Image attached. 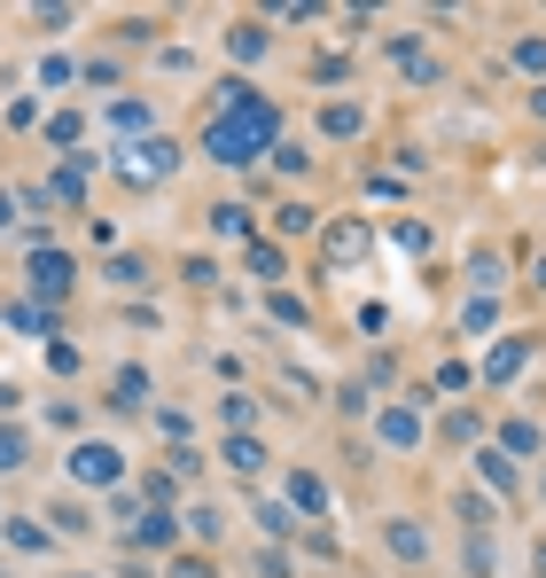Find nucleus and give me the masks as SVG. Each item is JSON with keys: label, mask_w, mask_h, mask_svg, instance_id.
Returning a JSON list of instances; mask_svg holds the SVG:
<instances>
[{"label": "nucleus", "mask_w": 546, "mask_h": 578, "mask_svg": "<svg viewBox=\"0 0 546 578\" xmlns=\"http://www.w3.org/2000/svg\"><path fill=\"white\" fill-rule=\"evenodd\" d=\"M375 446L383 454H422L429 446V383H414L391 406H375Z\"/></svg>", "instance_id": "f257e3e1"}, {"label": "nucleus", "mask_w": 546, "mask_h": 578, "mask_svg": "<svg viewBox=\"0 0 546 578\" xmlns=\"http://www.w3.org/2000/svg\"><path fill=\"white\" fill-rule=\"evenodd\" d=\"M531 360H538V328H507V337H492V352L477 360V383L484 391H507Z\"/></svg>", "instance_id": "f03ea898"}, {"label": "nucleus", "mask_w": 546, "mask_h": 578, "mask_svg": "<svg viewBox=\"0 0 546 578\" xmlns=\"http://www.w3.org/2000/svg\"><path fill=\"white\" fill-rule=\"evenodd\" d=\"M179 164H188V149H179L172 133H149L141 149H125V156H118V173L149 188V181H172V173H179Z\"/></svg>", "instance_id": "7ed1b4c3"}, {"label": "nucleus", "mask_w": 546, "mask_h": 578, "mask_svg": "<svg viewBox=\"0 0 546 578\" xmlns=\"http://www.w3.org/2000/svg\"><path fill=\"white\" fill-rule=\"evenodd\" d=\"M63 469H70V484H86V492H110V484L125 477V454H118V446H102V438H78Z\"/></svg>", "instance_id": "20e7f679"}, {"label": "nucleus", "mask_w": 546, "mask_h": 578, "mask_svg": "<svg viewBox=\"0 0 546 578\" xmlns=\"http://www.w3.org/2000/svg\"><path fill=\"white\" fill-rule=\"evenodd\" d=\"M265 227H273V242H282V251H290V242H313V235H320V204H305V196H282Z\"/></svg>", "instance_id": "39448f33"}, {"label": "nucleus", "mask_w": 546, "mask_h": 578, "mask_svg": "<svg viewBox=\"0 0 546 578\" xmlns=\"http://www.w3.org/2000/svg\"><path fill=\"white\" fill-rule=\"evenodd\" d=\"M204 227H211V242H234V251H250V242H258V211H250V204H227V196L204 211Z\"/></svg>", "instance_id": "423d86ee"}, {"label": "nucleus", "mask_w": 546, "mask_h": 578, "mask_svg": "<svg viewBox=\"0 0 546 578\" xmlns=\"http://www.w3.org/2000/svg\"><path fill=\"white\" fill-rule=\"evenodd\" d=\"M500 454H507L515 469L538 461V454H546V423H538V415H507V423H500Z\"/></svg>", "instance_id": "0eeeda50"}, {"label": "nucleus", "mask_w": 546, "mask_h": 578, "mask_svg": "<svg viewBox=\"0 0 546 578\" xmlns=\"http://www.w3.org/2000/svg\"><path fill=\"white\" fill-rule=\"evenodd\" d=\"M477 477H484V492H492V501H515V492H523V469H515L500 446H477Z\"/></svg>", "instance_id": "6e6552de"}, {"label": "nucleus", "mask_w": 546, "mask_h": 578, "mask_svg": "<svg viewBox=\"0 0 546 578\" xmlns=\"http://www.w3.org/2000/svg\"><path fill=\"white\" fill-rule=\"evenodd\" d=\"M391 63H398V78H414V87H437V78H445L437 55L422 47V32H414V40H391Z\"/></svg>", "instance_id": "1a4fd4ad"}, {"label": "nucleus", "mask_w": 546, "mask_h": 578, "mask_svg": "<svg viewBox=\"0 0 546 578\" xmlns=\"http://www.w3.org/2000/svg\"><path fill=\"white\" fill-rule=\"evenodd\" d=\"M265 47H273V24H265V17H234V24H227V55H234V63H258Z\"/></svg>", "instance_id": "9d476101"}, {"label": "nucleus", "mask_w": 546, "mask_h": 578, "mask_svg": "<svg viewBox=\"0 0 546 578\" xmlns=\"http://www.w3.org/2000/svg\"><path fill=\"white\" fill-rule=\"evenodd\" d=\"M265 156H273V173H282V181H313V164H320V156H313V141H297V133H282Z\"/></svg>", "instance_id": "9b49d317"}, {"label": "nucleus", "mask_w": 546, "mask_h": 578, "mask_svg": "<svg viewBox=\"0 0 546 578\" xmlns=\"http://www.w3.org/2000/svg\"><path fill=\"white\" fill-rule=\"evenodd\" d=\"M469 290H477V297H500V290H507V251H492V242H484V251H469Z\"/></svg>", "instance_id": "f8f14e48"}, {"label": "nucleus", "mask_w": 546, "mask_h": 578, "mask_svg": "<svg viewBox=\"0 0 546 578\" xmlns=\"http://www.w3.org/2000/svg\"><path fill=\"white\" fill-rule=\"evenodd\" d=\"M32 290L55 305V297H70V259L63 251H32Z\"/></svg>", "instance_id": "ddd939ff"}, {"label": "nucleus", "mask_w": 546, "mask_h": 578, "mask_svg": "<svg viewBox=\"0 0 546 578\" xmlns=\"http://www.w3.org/2000/svg\"><path fill=\"white\" fill-rule=\"evenodd\" d=\"M368 133V102H328L320 110V141H359Z\"/></svg>", "instance_id": "4468645a"}, {"label": "nucleus", "mask_w": 546, "mask_h": 578, "mask_svg": "<svg viewBox=\"0 0 546 578\" xmlns=\"http://www.w3.org/2000/svg\"><path fill=\"white\" fill-rule=\"evenodd\" d=\"M452 328H461V337H492V328H500V297H461V313H452Z\"/></svg>", "instance_id": "2eb2a0df"}, {"label": "nucleus", "mask_w": 546, "mask_h": 578, "mask_svg": "<svg viewBox=\"0 0 546 578\" xmlns=\"http://www.w3.org/2000/svg\"><path fill=\"white\" fill-rule=\"evenodd\" d=\"M290 516H320L328 509V484L313 477V469H290V501H282Z\"/></svg>", "instance_id": "dca6fc26"}, {"label": "nucleus", "mask_w": 546, "mask_h": 578, "mask_svg": "<svg viewBox=\"0 0 546 578\" xmlns=\"http://www.w3.org/2000/svg\"><path fill=\"white\" fill-rule=\"evenodd\" d=\"M219 461H227L234 477H258V469H265V438H258V430H242V438H227V446H219Z\"/></svg>", "instance_id": "f3484780"}, {"label": "nucleus", "mask_w": 546, "mask_h": 578, "mask_svg": "<svg viewBox=\"0 0 546 578\" xmlns=\"http://www.w3.org/2000/svg\"><path fill=\"white\" fill-rule=\"evenodd\" d=\"M242 266H250L258 282H282V274H290V251H282V242H265V235H258L250 251H242Z\"/></svg>", "instance_id": "a211bd4d"}, {"label": "nucleus", "mask_w": 546, "mask_h": 578, "mask_svg": "<svg viewBox=\"0 0 546 578\" xmlns=\"http://www.w3.org/2000/svg\"><path fill=\"white\" fill-rule=\"evenodd\" d=\"M507 63L531 78V87H546V32H523V40L507 47Z\"/></svg>", "instance_id": "6ab92c4d"}, {"label": "nucleus", "mask_w": 546, "mask_h": 578, "mask_svg": "<svg viewBox=\"0 0 546 578\" xmlns=\"http://www.w3.org/2000/svg\"><path fill=\"white\" fill-rule=\"evenodd\" d=\"M125 539H133V547H172V539H179V516H172V509H149Z\"/></svg>", "instance_id": "aec40b11"}, {"label": "nucleus", "mask_w": 546, "mask_h": 578, "mask_svg": "<svg viewBox=\"0 0 546 578\" xmlns=\"http://www.w3.org/2000/svg\"><path fill=\"white\" fill-rule=\"evenodd\" d=\"M383 532H391V555H406V563H422V555H429V532H422L414 516H391Z\"/></svg>", "instance_id": "412c9836"}, {"label": "nucleus", "mask_w": 546, "mask_h": 578, "mask_svg": "<svg viewBox=\"0 0 546 578\" xmlns=\"http://www.w3.org/2000/svg\"><path fill=\"white\" fill-rule=\"evenodd\" d=\"M219 430H234V438L258 430V399H250V391H227V399H219Z\"/></svg>", "instance_id": "4be33fe9"}, {"label": "nucleus", "mask_w": 546, "mask_h": 578, "mask_svg": "<svg viewBox=\"0 0 546 578\" xmlns=\"http://www.w3.org/2000/svg\"><path fill=\"white\" fill-rule=\"evenodd\" d=\"M32 461V430H17V423H0V477H17Z\"/></svg>", "instance_id": "5701e85b"}, {"label": "nucleus", "mask_w": 546, "mask_h": 578, "mask_svg": "<svg viewBox=\"0 0 546 578\" xmlns=\"http://www.w3.org/2000/svg\"><path fill=\"white\" fill-rule=\"evenodd\" d=\"M265 313L282 320V328H305V320H313V305H305L297 290H265Z\"/></svg>", "instance_id": "b1692460"}, {"label": "nucleus", "mask_w": 546, "mask_h": 578, "mask_svg": "<svg viewBox=\"0 0 546 578\" xmlns=\"http://www.w3.org/2000/svg\"><path fill=\"white\" fill-rule=\"evenodd\" d=\"M149 126H156V110H149V102H133V95H125V102H110V133H149Z\"/></svg>", "instance_id": "393cba45"}, {"label": "nucleus", "mask_w": 546, "mask_h": 578, "mask_svg": "<svg viewBox=\"0 0 546 578\" xmlns=\"http://www.w3.org/2000/svg\"><path fill=\"white\" fill-rule=\"evenodd\" d=\"M9 547H24V555H47V547H55V532H40V516H9Z\"/></svg>", "instance_id": "a878e982"}, {"label": "nucleus", "mask_w": 546, "mask_h": 578, "mask_svg": "<svg viewBox=\"0 0 546 578\" xmlns=\"http://www.w3.org/2000/svg\"><path fill=\"white\" fill-rule=\"evenodd\" d=\"M445 438H452V446H484V415H469V406H452V415H445Z\"/></svg>", "instance_id": "bb28decb"}, {"label": "nucleus", "mask_w": 546, "mask_h": 578, "mask_svg": "<svg viewBox=\"0 0 546 578\" xmlns=\"http://www.w3.org/2000/svg\"><path fill=\"white\" fill-rule=\"evenodd\" d=\"M102 282H110V290H149V259H110Z\"/></svg>", "instance_id": "cd10ccee"}, {"label": "nucleus", "mask_w": 546, "mask_h": 578, "mask_svg": "<svg viewBox=\"0 0 546 578\" xmlns=\"http://www.w3.org/2000/svg\"><path fill=\"white\" fill-rule=\"evenodd\" d=\"M258 524H265V539H297V516L282 501H258Z\"/></svg>", "instance_id": "c85d7f7f"}, {"label": "nucleus", "mask_w": 546, "mask_h": 578, "mask_svg": "<svg viewBox=\"0 0 546 578\" xmlns=\"http://www.w3.org/2000/svg\"><path fill=\"white\" fill-rule=\"evenodd\" d=\"M368 251V227H328V259H359Z\"/></svg>", "instance_id": "c756f323"}, {"label": "nucleus", "mask_w": 546, "mask_h": 578, "mask_svg": "<svg viewBox=\"0 0 546 578\" xmlns=\"http://www.w3.org/2000/svg\"><path fill=\"white\" fill-rule=\"evenodd\" d=\"M188 532H196L204 547H219V539H227V516H219V509H196V516H188Z\"/></svg>", "instance_id": "7c9ffc66"}, {"label": "nucleus", "mask_w": 546, "mask_h": 578, "mask_svg": "<svg viewBox=\"0 0 546 578\" xmlns=\"http://www.w3.org/2000/svg\"><path fill=\"white\" fill-rule=\"evenodd\" d=\"M391 242H398V251H414V259H422V251H429V227H422V219H398V227H391Z\"/></svg>", "instance_id": "2f4dec72"}, {"label": "nucleus", "mask_w": 546, "mask_h": 578, "mask_svg": "<svg viewBox=\"0 0 546 578\" xmlns=\"http://www.w3.org/2000/svg\"><path fill=\"white\" fill-rule=\"evenodd\" d=\"M179 282H188V290H219V259H188V266H179Z\"/></svg>", "instance_id": "473e14b6"}, {"label": "nucleus", "mask_w": 546, "mask_h": 578, "mask_svg": "<svg viewBox=\"0 0 546 578\" xmlns=\"http://www.w3.org/2000/svg\"><path fill=\"white\" fill-rule=\"evenodd\" d=\"M156 438H172V446H188V415H179V406H156Z\"/></svg>", "instance_id": "72a5a7b5"}, {"label": "nucleus", "mask_w": 546, "mask_h": 578, "mask_svg": "<svg viewBox=\"0 0 546 578\" xmlns=\"http://www.w3.org/2000/svg\"><path fill=\"white\" fill-rule=\"evenodd\" d=\"M469 383H477L469 360H445V368H437V391H469Z\"/></svg>", "instance_id": "f704fd0d"}, {"label": "nucleus", "mask_w": 546, "mask_h": 578, "mask_svg": "<svg viewBox=\"0 0 546 578\" xmlns=\"http://www.w3.org/2000/svg\"><path fill=\"white\" fill-rule=\"evenodd\" d=\"M336 406H343V415H375V406H368V383H336Z\"/></svg>", "instance_id": "c9c22d12"}, {"label": "nucleus", "mask_w": 546, "mask_h": 578, "mask_svg": "<svg viewBox=\"0 0 546 578\" xmlns=\"http://www.w3.org/2000/svg\"><path fill=\"white\" fill-rule=\"evenodd\" d=\"M47 141H55V149H78V110H63V118H47Z\"/></svg>", "instance_id": "e433bc0d"}, {"label": "nucleus", "mask_w": 546, "mask_h": 578, "mask_svg": "<svg viewBox=\"0 0 546 578\" xmlns=\"http://www.w3.org/2000/svg\"><path fill=\"white\" fill-rule=\"evenodd\" d=\"M141 399H149V375L125 368V375H118V406H141Z\"/></svg>", "instance_id": "4c0bfd02"}, {"label": "nucleus", "mask_w": 546, "mask_h": 578, "mask_svg": "<svg viewBox=\"0 0 546 578\" xmlns=\"http://www.w3.org/2000/svg\"><path fill=\"white\" fill-rule=\"evenodd\" d=\"M461 555H469V570H492V539H484V532H469V547H461Z\"/></svg>", "instance_id": "58836bf2"}, {"label": "nucleus", "mask_w": 546, "mask_h": 578, "mask_svg": "<svg viewBox=\"0 0 546 578\" xmlns=\"http://www.w3.org/2000/svg\"><path fill=\"white\" fill-rule=\"evenodd\" d=\"M172 578H211V563H196V555H179V563H172Z\"/></svg>", "instance_id": "ea45409f"}, {"label": "nucleus", "mask_w": 546, "mask_h": 578, "mask_svg": "<svg viewBox=\"0 0 546 578\" xmlns=\"http://www.w3.org/2000/svg\"><path fill=\"white\" fill-rule=\"evenodd\" d=\"M523 110H531V126H546V87H531V95H523Z\"/></svg>", "instance_id": "a19ab883"}, {"label": "nucleus", "mask_w": 546, "mask_h": 578, "mask_svg": "<svg viewBox=\"0 0 546 578\" xmlns=\"http://www.w3.org/2000/svg\"><path fill=\"white\" fill-rule=\"evenodd\" d=\"M531 570H538V578H546V532H538V547H531Z\"/></svg>", "instance_id": "79ce46f5"}, {"label": "nucleus", "mask_w": 546, "mask_h": 578, "mask_svg": "<svg viewBox=\"0 0 546 578\" xmlns=\"http://www.w3.org/2000/svg\"><path fill=\"white\" fill-rule=\"evenodd\" d=\"M531 282H538V297H546V251H538V266H531Z\"/></svg>", "instance_id": "37998d69"}, {"label": "nucleus", "mask_w": 546, "mask_h": 578, "mask_svg": "<svg viewBox=\"0 0 546 578\" xmlns=\"http://www.w3.org/2000/svg\"><path fill=\"white\" fill-rule=\"evenodd\" d=\"M9 211H17V196H0V235H9Z\"/></svg>", "instance_id": "c03bdc74"}, {"label": "nucleus", "mask_w": 546, "mask_h": 578, "mask_svg": "<svg viewBox=\"0 0 546 578\" xmlns=\"http://www.w3.org/2000/svg\"><path fill=\"white\" fill-rule=\"evenodd\" d=\"M538 492H546V461H538Z\"/></svg>", "instance_id": "a18cd8bd"}]
</instances>
